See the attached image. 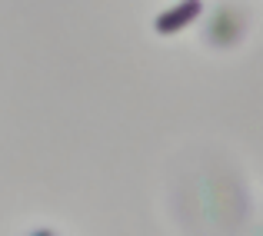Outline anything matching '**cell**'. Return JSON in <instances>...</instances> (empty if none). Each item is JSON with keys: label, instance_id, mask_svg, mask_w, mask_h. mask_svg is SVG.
Here are the masks:
<instances>
[{"label": "cell", "instance_id": "cell-1", "mask_svg": "<svg viewBox=\"0 0 263 236\" xmlns=\"http://www.w3.org/2000/svg\"><path fill=\"white\" fill-rule=\"evenodd\" d=\"M203 10V4L200 0H186V4H174V7H167V10H160L154 17V27L160 33H170V30H177V27H183V24H190L197 13Z\"/></svg>", "mask_w": 263, "mask_h": 236}]
</instances>
